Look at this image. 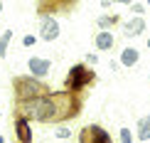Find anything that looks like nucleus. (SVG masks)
Returning <instances> with one entry per match:
<instances>
[{"mask_svg": "<svg viewBox=\"0 0 150 143\" xmlns=\"http://www.w3.org/2000/svg\"><path fill=\"white\" fill-rule=\"evenodd\" d=\"M15 114L37 123H64L81 114V96L74 91H49L45 96L15 101Z\"/></svg>", "mask_w": 150, "mask_h": 143, "instance_id": "nucleus-1", "label": "nucleus"}, {"mask_svg": "<svg viewBox=\"0 0 150 143\" xmlns=\"http://www.w3.org/2000/svg\"><path fill=\"white\" fill-rule=\"evenodd\" d=\"M12 91H15V101H25V99H35V96H45L49 94V86L42 79L32 77V74H22V77L12 79Z\"/></svg>", "mask_w": 150, "mask_h": 143, "instance_id": "nucleus-2", "label": "nucleus"}, {"mask_svg": "<svg viewBox=\"0 0 150 143\" xmlns=\"http://www.w3.org/2000/svg\"><path fill=\"white\" fill-rule=\"evenodd\" d=\"M96 82V74L89 64H74L69 74H67V82H64V89L67 91H74V94H81L89 84Z\"/></svg>", "mask_w": 150, "mask_h": 143, "instance_id": "nucleus-3", "label": "nucleus"}, {"mask_svg": "<svg viewBox=\"0 0 150 143\" xmlns=\"http://www.w3.org/2000/svg\"><path fill=\"white\" fill-rule=\"evenodd\" d=\"M79 143H113V141H111V136H108V131H106L103 126L89 123V126L79 133Z\"/></svg>", "mask_w": 150, "mask_h": 143, "instance_id": "nucleus-4", "label": "nucleus"}, {"mask_svg": "<svg viewBox=\"0 0 150 143\" xmlns=\"http://www.w3.org/2000/svg\"><path fill=\"white\" fill-rule=\"evenodd\" d=\"M40 40L45 42H54L59 37V22L54 15H40Z\"/></svg>", "mask_w": 150, "mask_h": 143, "instance_id": "nucleus-5", "label": "nucleus"}, {"mask_svg": "<svg viewBox=\"0 0 150 143\" xmlns=\"http://www.w3.org/2000/svg\"><path fill=\"white\" fill-rule=\"evenodd\" d=\"M27 69L32 77L37 79H45L49 72H52V59H47V57H30L27 59Z\"/></svg>", "mask_w": 150, "mask_h": 143, "instance_id": "nucleus-6", "label": "nucleus"}, {"mask_svg": "<svg viewBox=\"0 0 150 143\" xmlns=\"http://www.w3.org/2000/svg\"><path fill=\"white\" fill-rule=\"evenodd\" d=\"M145 30H148V22H145L143 15H133L130 20L123 22V35L126 37H138V35L145 32Z\"/></svg>", "mask_w": 150, "mask_h": 143, "instance_id": "nucleus-7", "label": "nucleus"}, {"mask_svg": "<svg viewBox=\"0 0 150 143\" xmlns=\"http://www.w3.org/2000/svg\"><path fill=\"white\" fill-rule=\"evenodd\" d=\"M93 47L98 49V52H108V49L116 47V37L111 30H98L96 37H93Z\"/></svg>", "mask_w": 150, "mask_h": 143, "instance_id": "nucleus-8", "label": "nucleus"}, {"mask_svg": "<svg viewBox=\"0 0 150 143\" xmlns=\"http://www.w3.org/2000/svg\"><path fill=\"white\" fill-rule=\"evenodd\" d=\"M15 133L20 143H32V131H30V121L25 119V116L15 114Z\"/></svg>", "mask_w": 150, "mask_h": 143, "instance_id": "nucleus-9", "label": "nucleus"}, {"mask_svg": "<svg viewBox=\"0 0 150 143\" xmlns=\"http://www.w3.org/2000/svg\"><path fill=\"white\" fill-rule=\"evenodd\" d=\"M118 62H121V67L130 69V67H135V64L140 62V52H138L135 47H126V49L121 52V59H118Z\"/></svg>", "mask_w": 150, "mask_h": 143, "instance_id": "nucleus-10", "label": "nucleus"}, {"mask_svg": "<svg viewBox=\"0 0 150 143\" xmlns=\"http://www.w3.org/2000/svg\"><path fill=\"white\" fill-rule=\"evenodd\" d=\"M135 141H150V114L138 121V126H135Z\"/></svg>", "mask_w": 150, "mask_h": 143, "instance_id": "nucleus-11", "label": "nucleus"}, {"mask_svg": "<svg viewBox=\"0 0 150 143\" xmlns=\"http://www.w3.org/2000/svg\"><path fill=\"white\" fill-rule=\"evenodd\" d=\"M121 22V15H98L96 17V27L98 30H113Z\"/></svg>", "mask_w": 150, "mask_h": 143, "instance_id": "nucleus-12", "label": "nucleus"}, {"mask_svg": "<svg viewBox=\"0 0 150 143\" xmlns=\"http://www.w3.org/2000/svg\"><path fill=\"white\" fill-rule=\"evenodd\" d=\"M12 37H15L12 30H5V32L0 35V59L8 57V47H10V42H12Z\"/></svg>", "mask_w": 150, "mask_h": 143, "instance_id": "nucleus-13", "label": "nucleus"}, {"mask_svg": "<svg viewBox=\"0 0 150 143\" xmlns=\"http://www.w3.org/2000/svg\"><path fill=\"white\" fill-rule=\"evenodd\" d=\"M118 143H135V136L130 131L128 126H123L121 131H118Z\"/></svg>", "mask_w": 150, "mask_h": 143, "instance_id": "nucleus-14", "label": "nucleus"}, {"mask_svg": "<svg viewBox=\"0 0 150 143\" xmlns=\"http://www.w3.org/2000/svg\"><path fill=\"white\" fill-rule=\"evenodd\" d=\"M130 12H133V15H143V12H145V3H143V0H133V3H130Z\"/></svg>", "mask_w": 150, "mask_h": 143, "instance_id": "nucleus-15", "label": "nucleus"}, {"mask_svg": "<svg viewBox=\"0 0 150 143\" xmlns=\"http://www.w3.org/2000/svg\"><path fill=\"white\" fill-rule=\"evenodd\" d=\"M54 136H57V138H62V141H69V138H71V128H67V126H59L57 131H54Z\"/></svg>", "mask_w": 150, "mask_h": 143, "instance_id": "nucleus-16", "label": "nucleus"}, {"mask_svg": "<svg viewBox=\"0 0 150 143\" xmlns=\"http://www.w3.org/2000/svg\"><path fill=\"white\" fill-rule=\"evenodd\" d=\"M86 64H89V67H96V64H98V54H96V52H89V54H86Z\"/></svg>", "mask_w": 150, "mask_h": 143, "instance_id": "nucleus-17", "label": "nucleus"}, {"mask_svg": "<svg viewBox=\"0 0 150 143\" xmlns=\"http://www.w3.org/2000/svg\"><path fill=\"white\" fill-rule=\"evenodd\" d=\"M35 42H37V37H35V35H25V37H22V47H32Z\"/></svg>", "mask_w": 150, "mask_h": 143, "instance_id": "nucleus-18", "label": "nucleus"}, {"mask_svg": "<svg viewBox=\"0 0 150 143\" xmlns=\"http://www.w3.org/2000/svg\"><path fill=\"white\" fill-rule=\"evenodd\" d=\"M111 3H121V5H130L133 0H111Z\"/></svg>", "mask_w": 150, "mask_h": 143, "instance_id": "nucleus-19", "label": "nucleus"}, {"mask_svg": "<svg viewBox=\"0 0 150 143\" xmlns=\"http://www.w3.org/2000/svg\"><path fill=\"white\" fill-rule=\"evenodd\" d=\"M101 8L106 10V8H111V0H101Z\"/></svg>", "mask_w": 150, "mask_h": 143, "instance_id": "nucleus-20", "label": "nucleus"}, {"mask_svg": "<svg viewBox=\"0 0 150 143\" xmlns=\"http://www.w3.org/2000/svg\"><path fill=\"white\" fill-rule=\"evenodd\" d=\"M0 143H5V136H0Z\"/></svg>", "mask_w": 150, "mask_h": 143, "instance_id": "nucleus-21", "label": "nucleus"}, {"mask_svg": "<svg viewBox=\"0 0 150 143\" xmlns=\"http://www.w3.org/2000/svg\"><path fill=\"white\" fill-rule=\"evenodd\" d=\"M148 49H150V35H148Z\"/></svg>", "mask_w": 150, "mask_h": 143, "instance_id": "nucleus-22", "label": "nucleus"}, {"mask_svg": "<svg viewBox=\"0 0 150 143\" xmlns=\"http://www.w3.org/2000/svg\"><path fill=\"white\" fill-rule=\"evenodd\" d=\"M0 12H3V0H0Z\"/></svg>", "mask_w": 150, "mask_h": 143, "instance_id": "nucleus-23", "label": "nucleus"}, {"mask_svg": "<svg viewBox=\"0 0 150 143\" xmlns=\"http://www.w3.org/2000/svg\"><path fill=\"white\" fill-rule=\"evenodd\" d=\"M143 3H145V5H150V0H143Z\"/></svg>", "mask_w": 150, "mask_h": 143, "instance_id": "nucleus-24", "label": "nucleus"}, {"mask_svg": "<svg viewBox=\"0 0 150 143\" xmlns=\"http://www.w3.org/2000/svg\"><path fill=\"white\" fill-rule=\"evenodd\" d=\"M148 79H150V74H148Z\"/></svg>", "mask_w": 150, "mask_h": 143, "instance_id": "nucleus-25", "label": "nucleus"}]
</instances>
